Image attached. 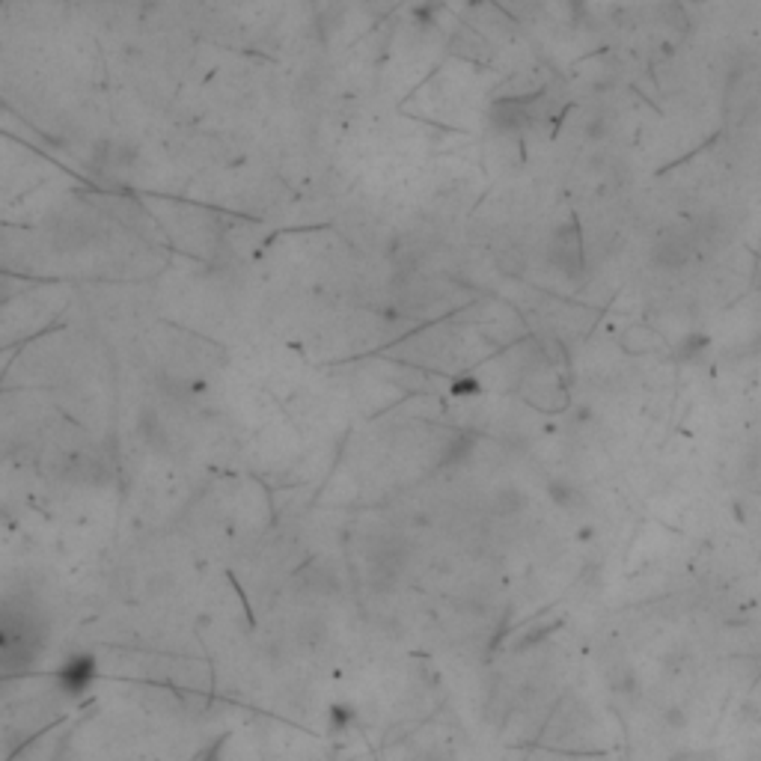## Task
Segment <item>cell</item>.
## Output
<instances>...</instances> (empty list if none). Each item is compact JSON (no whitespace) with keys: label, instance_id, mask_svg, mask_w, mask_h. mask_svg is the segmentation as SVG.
Returning <instances> with one entry per match:
<instances>
[{"label":"cell","instance_id":"cell-1","mask_svg":"<svg viewBox=\"0 0 761 761\" xmlns=\"http://www.w3.org/2000/svg\"><path fill=\"white\" fill-rule=\"evenodd\" d=\"M92 679H96V661L90 654H78V658L62 663L60 670V684L66 693H83L92 684Z\"/></svg>","mask_w":761,"mask_h":761},{"label":"cell","instance_id":"cell-2","mask_svg":"<svg viewBox=\"0 0 761 761\" xmlns=\"http://www.w3.org/2000/svg\"><path fill=\"white\" fill-rule=\"evenodd\" d=\"M330 714H333V717H330L333 726H346V723H351V711H346V708H333Z\"/></svg>","mask_w":761,"mask_h":761}]
</instances>
